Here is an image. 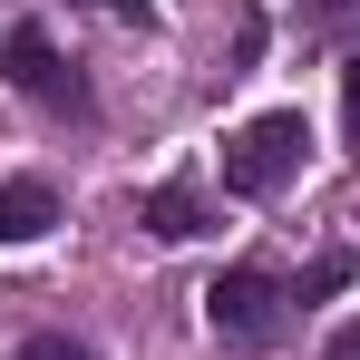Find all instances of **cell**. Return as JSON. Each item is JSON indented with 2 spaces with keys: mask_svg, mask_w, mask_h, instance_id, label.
I'll return each instance as SVG.
<instances>
[{
  "mask_svg": "<svg viewBox=\"0 0 360 360\" xmlns=\"http://www.w3.org/2000/svg\"><path fill=\"white\" fill-rule=\"evenodd\" d=\"M0 78H10L20 98H39V108H78V78L59 68V49H49L39 20H20V30L0 39Z\"/></svg>",
  "mask_w": 360,
  "mask_h": 360,
  "instance_id": "3957f363",
  "label": "cell"
},
{
  "mask_svg": "<svg viewBox=\"0 0 360 360\" xmlns=\"http://www.w3.org/2000/svg\"><path fill=\"white\" fill-rule=\"evenodd\" d=\"M146 234H166V243L205 234V205H195V185H156V195H146Z\"/></svg>",
  "mask_w": 360,
  "mask_h": 360,
  "instance_id": "5b68a950",
  "label": "cell"
},
{
  "mask_svg": "<svg viewBox=\"0 0 360 360\" xmlns=\"http://www.w3.org/2000/svg\"><path fill=\"white\" fill-rule=\"evenodd\" d=\"M10 360H88V351H78V341H59V331H49V341H20V351H10Z\"/></svg>",
  "mask_w": 360,
  "mask_h": 360,
  "instance_id": "8992f818",
  "label": "cell"
},
{
  "mask_svg": "<svg viewBox=\"0 0 360 360\" xmlns=\"http://www.w3.org/2000/svg\"><path fill=\"white\" fill-rule=\"evenodd\" d=\"M205 321H214V341H234V351H273L283 321H292V292H283L263 263H234V273L205 292Z\"/></svg>",
  "mask_w": 360,
  "mask_h": 360,
  "instance_id": "6da1fadb",
  "label": "cell"
},
{
  "mask_svg": "<svg viewBox=\"0 0 360 360\" xmlns=\"http://www.w3.org/2000/svg\"><path fill=\"white\" fill-rule=\"evenodd\" d=\"M49 224H59L49 185H0V243H39Z\"/></svg>",
  "mask_w": 360,
  "mask_h": 360,
  "instance_id": "277c9868",
  "label": "cell"
},
{
  "mask_svg": "<svg viewBox=\"0 0 360 360\" xmlns=\"http://www.w3.org/2000/svg\"><path fill=\"white\" fill-rule=\"evenodd\" d=\"M98 10H108V20H146V0H98Z\"/></svg>",
  "mask_w": 360,
  "mask_h": 360,
  "instance_id": "9c48e42d",
  "label": "cell"
},
{
  "mask_svg": "<svg viewBox=\"0 0 360 360\" xmlns=\"http://www.w3.org/2000/svg\"><path fill=\"white\" fill-rule=\"evenodd\" d=\"M341 117H351V156H360V59L341 68Z\"/></svg>",
  "mask_w": 360,
  "mask_h": 360,
  "instance_id": "52a82bcc",
  "label": "cell"
},
{
  "mask_svg": "<svg viewBox=\"0 0 360 360\" xmlns=\"http://www.w3.org/2000/svg\"><path fill=\"white\" fill-rule=\"evenodd\" d=\"M302 146H311V136H302L292 108H273V117L234 127V136H224V185H234V195H283V185H292V166H302Z\"/></svg>",
  "mask_w": 360,
  "mask_h": 360,
  "instance_id": "7a4b0ae2",
  "label": "cell"
},
{
  "mask_svg": "<svg viewBox=\"0 0 360 360\" xmlns=\"http://www.w3.org/2000/svg\"><path fill=\"white\" fill-rule=\"evenodd\" d=\"M321 360H360V321H351V331H341V341H331Z\"/></svg>",
  "mask_w": 360,
  "mask_h": 360,
  "instance_id": "ba28073f",
  "label": "cell"
}]
</instances>
